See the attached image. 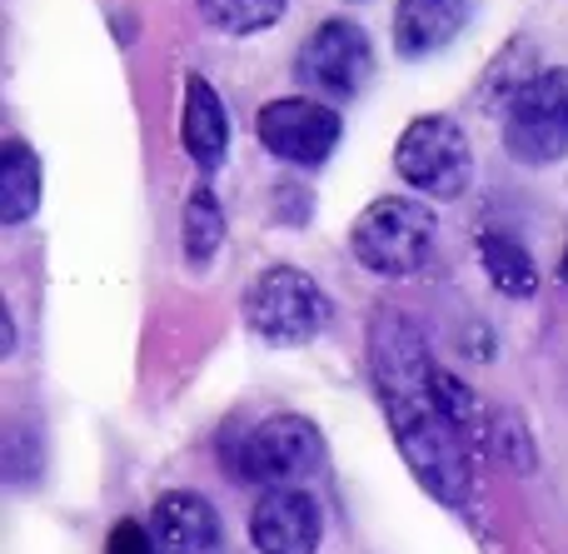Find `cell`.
Listing matches in <instances>:
<instances>
[{
  "label": "cell",
  "instance_id": "2e32d148",
  "mask_svg": "<svg viewBox=\"0 0 568 554\" xmlns=\"http://www.w3.org/2000/svg\"><path fill=\"white\" fill-rule=\"evenodd\" d=\"M294 0H195L200 20H205L215 36L230 40H250V36H265L275 30L284 16H290Z\"/></svg>",
  "mask_w": 568,
  "mask_h": 554
},
{
  "label": "cell",
  "instance_id": "52a82bcc",
  "mask_svg": "<svg viewBox=\"0 0 568 554\" xmlns=\"http://www.w3.org/2000/svg\"><path fill=\"white\" fill-rule=\"evenodd\" d=\"M255 145L294 175H320L344 145V115L334 100H320L310 90L275 95L255 110Z\"/></svg>",
  "mask_w": 568,
  "mask_h": 554
},
{
  "label": "cell",
  "instance_id": "9c48e42d",
  "mask_svg": "<svg viewBox=\"0 0 568 554\" xmlns=\"http://www.w3.org/2000/svg\"><path fill=\"white\" fill-rule=\"evenodd\" d=\"M245 535L255 554H320L324 505L304 485H270L245 515Z\"/></svg>",
  "mask_w": 568,
  "mask_h": 554
},
{
  "label": "cell",
  "instance_id": "3957f363",
  "mask_svg": "<svg viewBox=\"0 0 568 554\" xmlns=\"http://www.w3.org/2000/svg\"><path fill=\"white\" fill-rule=\"evenodd\" d=\"M240 320H245V330L260 345L300 350V345H314L320 335H329L334 300L304 265L270 260L265 270L250 275L245 295H240Z\"/></svg>",
  "mask_w": 568,
  "mask_h": 554
},
{
  "label": "cell",
  "instance_id": "9a60e30c",
  "mask_svg": "<svg viewBox=\"0 0 568 554\" xmlns=\"http://www.w3.org/2000/svg\"><path fill=\"white\" fill-rule=\"evenodd\" d=\"M474 255H479L484 275H489V285L504 300H534L544 290V270L534 260V250L519 235H509V230H499V225L479 230L474 235Z\"/></svg>",
  "mask_w": 568,
  "mask_h": 554
},
{
  "label": "cell",
  "instance_id": "d6986e66",
  "mask_svg": "<svg viewBox=\"0 0 568 554\" xmlns=\"http://www.w3.org/2000/svg\"><path fill=\"white\" fill-rule=\"evenodd\" d=\"M0 470H6L10 485H30V480H40V445H36V435H30L26 420H6Z\"/></svg>",
  "mask_w": 568,
  "mask_h": 554
},
{
  "label": "cell",
  "instance_id": "d4e9b609",
  "mask_svg": "<svg viewBox=\"0 0 568 554\" xmlns=\"http://www.w3.org/2000/svg\"><path fill=\"white\" fill-rule=\"evenodd\" d=\"M559 275L568 280V245H564V260H559Z\"/></svg>",
  "mask_w": 568,
  "mask_h": 554
},
{
  "label": "cell",
  "instance_id": "7c38bea8",
  "mask_svg": "<svg viewBox=\"0 0 568 554\" xmlns=\"http://www.w3.org/2000/svg\"><path fill=\"white\" fill-rule=\"evenodd\" d=\"M145 520L165 554H220L225 550V520H220L215 500L200 495V490H160Z\"/></svg>",
  "mask_w": 568,
  "mask_h": 554
},
{
  "label": "cell",
  "instance_id": "ac0fdd59",
  "mask_svg": "<svg viewBox=\"0 0 568 554\" xmlns=\"http://www.w3.org/2000/svg\"><path fill=\"white\" fill-rule=\"evenodd\" d=\"M429 395H434V405L444 410V420H449L459 435H469L474 445H479V435H489V415H484V400L474 395L469 380L454 375V370L439 365V360H434V370H429Z\"/></svg>",
  "mask_w": 568,
  "mask_h": 554
},
{
  "label": "cell",
  "instance_id": "484cf974",
  "mask_svg": "<svg viewBox=\"0 0 568 554\" xmlns=\"http://www.w3.org/2000/svg\"><path fill=\"white\" fill-rule=\"evenodd\" d=\"M344 6H369V0H344Z\"/></svg>",
  "mask_w": 568,
  "mask_h": 554
},
{
  "label": "cell",
  "instance_id": "277c9868",
  "mask_svg": "<svg viewBox=\"0 0 568 554\" xmlns=\"http://www.w3.org/2000/svg\"><path fill=\"white\" fill-rule=\"evenodd\" d=\"M439 250V215L419 195H379L354 215L349 255L379 280H414Z\"/></svg>",
  "mask_w": 568,
  "mask_h": 554
},
{
  "label": "cell",
  "instance_id": "7a4b0ae2",
  "mask_svg": "<svg viewBox=\"0 0 568 554\" xmlns=\"http://www.w3.org/2000/svg\"><path fill=\"white\" fill-rule=\"evenodd\" d=\"M215 460L235 485H300L324 465V430L300 410H275L265 420H230L215 440Z\"/></svg>",
  "mask_w": 568,
  "mask_h": 554
},
{
  "label": "cell",
  "instance_id": "5bb4252c",
  "mask_svg": "<svg viewBox=\"0 0 568 554\" xmlns=\"http://www.w3.org/2000/svg\"><path fill=\"white\" fill-rule=\"evenodd\" d=\"M230 235V215H225V200L210 180H195L185 195V210H180V260H185L190 275H210L225 250Z\"/></svg>",
  "mask_w": 568,
  "mask_h": 554
},
{
  "label": "cell",
  "instance_id": "ffe728a7",
  "mask_svg": "<svg viewBox=\"0 0 568 554\" xmlns=\"http://www.w3.org/2000/svg\"><path fill=\"white\" fill-rule=\"evenodd\" d=\"M489 445H494V455H499L509 470H534V465H539V450H534L529 425H524L519 415L489 420Z\"/></svg>",
  "mask_w": 568,
  "mask_h": 554
},
{
  "label": "cell",
  "instance_id": "7402d4cb",
  "mask_svg": "<svg viewBox=\"0 0 568 554\" xmlns=\"http://www.w3.org/2000/svg\"><path fill=\"white\" fill-rule=\"evenodd\" d=\"M314 215V200L304 180H280L275 185V220L280 225H304Z\"/></svg>",
  "mask_w": 568,
  "mask_h": 554
},
{
  "label": "cell",
  "instance_id": "5b68a950",
  "mask_svg": "<svg viewBox=\"0 0 568 554\" xmlns=\"http://www.w3.org/2000/svg\"><path fill=\"white\" fill-rule=\"evenodd\" d=\"M290 75L300 80L310 95L320 100H359L364 90L379 75V50H374V36L359 26L354 16H324L320 26L304 30V40L294 46Z\"/></svg>",
  "mask_w": 568,
  "mask_h": 554
},
{
  "label": "cell",
  "instance_id": "4fadbf2b",
  "mask_svg": "<svg viewBox=\"0 0 568 554\" xmlns=\"http://www.w3.org/2000/svg\"><path fill=\"white\" fill-rule=\"evenodd\" d=\"M45 205V165L40 150L26 135H6L0 140V225L20 230L40 215Z\"/></svg>",
  "mask_w": 568,
  "mask_h": 554
},
{
  "label": "cell",
  "instance_id": "e0dca14e",
  "mask_svg": "<svg viewBox=\"0 0 568 554\" xmlns=\"http://www.w3.org/2000/svg\"><path fill=\"white\" fill-rule=\"evenodd\" d=\"M539 56H534L529 40H509V46L499 50V56L489 60V70H484V85L474 90V100H479L489 115H504V105H509L514 95H519L524 85H529L534 75H539Z\"/></svg>",
  "mask_w": 568,
  "mask_h": 554
},
{
  "label": "cell",
  "instance_id": "44dd1931",
  "mask_svg": "<svg viewBox=\"0 0 568 554\" xmlns=\"http://www.w3.org/2000/svg\"><path fill=\"white\" fill-rule=\"evenodd\" d=\"M105 554H165V550H160V540H155V530H150V520L125 515V520H115V525H110Z\"/></svg>",
  "mask_w": 568,
  "mask_h": 554
},
{
  "label": "cell",
  "instance_id": "8992f818",
  "mask_svg": "<svg viewBox=\"0 0 568 554\" xmlns=\"http://www.w3.org/2000/svg\"><path fill=\"white\" fill-rule=\"evenodd\" d=\"M394 175L429 205H454L474 185V145L454 115H414L394 140Z\"/></svg>",
  "mask_w": 568,
  "mask_h": 554
},
{
  "label": "cell",
  "instance_id": "8fae6325",
  "mask_svg": "<svg viewBox=\"0 0 568 554\" xmlns=\"http://www.w3.org/2000/svg\"><path fill=\"white\" fill-rule=\"evenodd\" d=\"M479 16V0H394L389 10V40L394 56L419 66L434 60L464 36Z\"/></svg>",
  "mask_w": 568,
  "mask_h": 554
},
{
  "label": "cell",
  "instance_id": "cb8c5ba5",
  "mask_svg": "<svg viewBox=\"0 0 568 554\" xmlns=\"http://www.w3.org/2000/svg\"><path fill=\"white\" fill-rule=\"evenodd\" d=\"M0 355H16V320H10V310L0 305Z\"/></svg>",
  "mask_w": 568,
  "mask_h": 554
},
{
  "label": "cell",
  "instance_id": "ba28073f",
  "mask_svg": "<svg viewBox=\"0 0 568 554\" xmlns=\"http://www.w3.org/2000/svg\"><path fill=\"white\" fill-rule=\"evenodd\" d=\"M499 145L519 170L568 160V66H544L499 115Z\"/></svg>",
  "mask_w": 568,
  "mask_h": 554
},
{
  "label": "cell",
  "instance_id": "30bf717a",
  "mask_svg": "<svg viewBox=\"0 0 568 554\" xmlns=\"http://www.w3.org/2000/svg\"><path fill=\"white\" fill-rule=\"evenodd\" d=\"M230 110L225 95L215 90V80L190 70L180 85V150L190 155L200 180H215L230 160Z\"/></svg>",
  "mask_w": 568,
  "mask_h": 554
},
{
  "label": "cell",
  "instance_id": "6da1fadb",
  "mask_svg": "<svg viewBox=\"0 0 568 554\" xmlns=\"http://www.w3.org/2000/svg\"><path fill=\"white\" fill-rule=\"evenodd\" d=\"M434 350L429 335L404 310H379L369 320V385L379 400L399 460L429 500L449 510L474 505V440L444 420V410L429 395Z\"/></svg>",
  "mask_w": 568,
  "mask_h": 554
},
{
  "label": "cell",
  "instance_id": "603a6c76",
  "mask_svg": "<svg viewBox=\"0 0 568 554\" xmlns=\"http://www.w3.org/2000/svg\"><path fill=\"white\" fill-rule=\"evenodd\" d=\"M464 350L479 355V360H494V335L489 330H469V335H464Z\"/></svg>",
  "mask_w": 568,
  "mask_h": 554
}]
</instances>
